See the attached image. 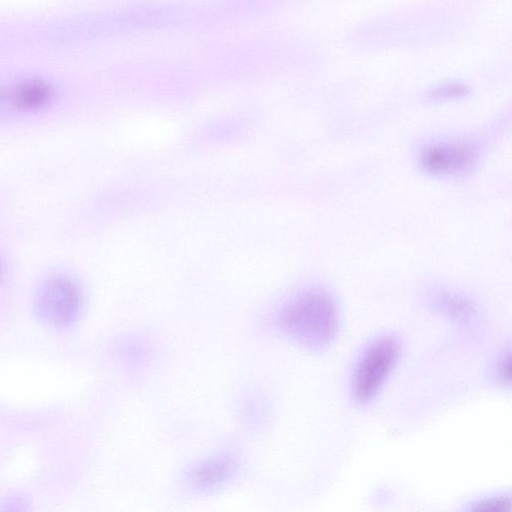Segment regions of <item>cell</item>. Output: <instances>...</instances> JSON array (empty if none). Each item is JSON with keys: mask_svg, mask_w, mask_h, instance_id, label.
<instances>
[{"mask_svg": "<svg viewBox=\"0 0 512 512\" xmlns=\"http://www.w3.org/2000/svg\"><path fill=\"white\" fill-rule=\"evenodd\" d=\"M401 343L391 333L381 334L361 351L352 371L350 391L359 405L371 403L381 392L397 365Z\"/></svg>", "mask_w": 512, "mask_h": 512, "instance_id": "cell-2", "label": "cell"}, {"mask_svg": "<svg viewBox=\"0 0 512 512\" xmlns=\"http://www.w3.org/2000/svg\"><path fill=\"white\" fill-rule=\"evenodd\" d=\"M55 85L42 77L27 76L0 82V116L29 114L50 106Z\"/></svg>", "mask_w": 512, "mask_h": 512, "instance_id": "cell-5", "label": "cell"}, {"mask_svg": "<svg viewBox=\"0 0 512 512\" xmlns=\"http://www.w3.org/2000/svg\"><path fill=\"white\" fill-rule=\"evenodd\" d=\"M510 499L506 494H493L478 498L469 504V510L503 511L509 508Z\"/></svg>", "mask_w": 512, "mask_h": 512, "instance_id": "cell-8", "label": "cell"}, {"mask_svg": "<svg viewBox=\"0 0 512 512\" xmlns=\"http://www.w3.org/2000/svg\"><path fill=\"white\" fill-rule=\"evenodd\" d=\"M235 461L228 455L218 456L194 466L188 473V484L195 489L217 487L231 477Z\"/></svg>", "mask_w": 512, "mask_h": 512, "instance_id": "cell-7", "label": "cell"}, {"mask_svg": "<svg viewBox=\"0 0 512 512\" xmlns=\"http://www.w3.org/2000/svg\"><path fill=\"white\" fill-rule=\"evenodd\" d=\"M481 147L468 138L431 140L418 151L420 169L435 177H459L470 172L477 164Z\"/></svg>", "mask_w": 512, "mask_h": 512, "instance_id": "cell-3", "label": "cell"}, {"mask_svg": "<svg viewBox=\"0 0 512 512\" xmlns=\"http://www.w3.org/2000/svg\"><path fill=\"white\" fill-rule=\"evenodd\" d=\"M3 269H4V268H3V263H2V261L0 260V278H1V276L3 275Z\"/></svg>", "mask_w": 512, "mask_h": 512, "instance_id": "cell-11", "label": "cell"}, {"mask_svg": "<svg viewBox=\"0 0 512 512\" xmlns=\"http://www.w3.org/2000/svg\"><path fill=\"white\" fill-rule=\"evenodd\" d=\"M427 302L433 310L457 324L471 325L479 315L476 301L454 289L434 287L427 293Z\"/></svg>", "mask_w": 512, "mask_h": 512, "instance_id": "cell-6", "label": "cell"}, {"mask_svg": "<svg viewBox=\"0 0 512 512\" xmlns=\"http://www.w3.org/2000/svg\"><path fill=\"white\" fill-rule=\"evenodd\" d=\"M279 328L292 340L311 350L331 345L340 326L333 294L322 286L307 287L288 299L277 316Z\"/></svg>", "mask_w": 512, "mask_h": 512, "instance_id": "cell-1", "label": "cell"}, {"mask_svg": "<svg viewBox=\"0 0 512 512\" xmlns=\"http://www.w3.org/2000/svg\"><path fill=\"white\" fill-rule=\"evenodd\" d=\"M511 357L510 352L501 354L495 364L493 377L497 385L505 388L510 386L511 382Z\"/></svg>", "mask_w": 512, "mask_h": 512, "instance_id": "cell-9", "label": "cell"}, {"mask_svg": "<svg viewBox=\"0 0 512 512\" xmlns=\"http://www.w3.org/2000/svg\"><path fill=\"white\" fill-rule=\"evenodd\" d=\"M81 306V293L75 281L67 275L48 277L35 297V310L39 318L53 326L72 322Z\"/></svg>", "mask_w": 512, "mask_h": 512, "instance_id": "cell-4", "label": "cell"}, {"mask_svg": "<svg viewBox=\"0 0 512 512\" xmlns=\"http://www.w3.org/2000/svg\"><path fill=\"white\" fill-rule=\"evenodd\" d=\"M467 93V88L462 85H448L436 88L431 93V98L436 100L450 99L463 96Z\"/></svg>", "mask_w": 512, "mask_h": 512, "instance_id": "cell-10", "label": "cell"}]
</instances>
